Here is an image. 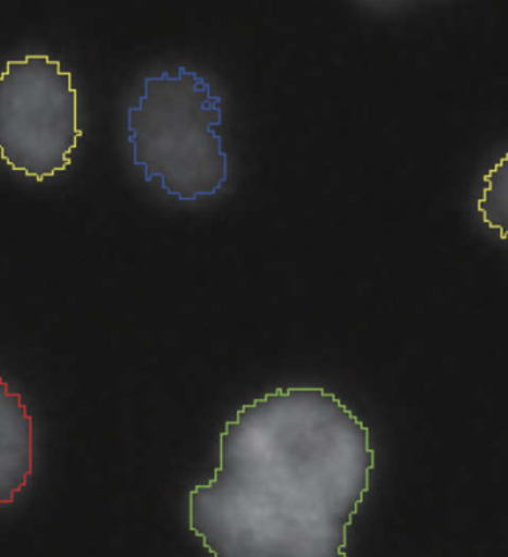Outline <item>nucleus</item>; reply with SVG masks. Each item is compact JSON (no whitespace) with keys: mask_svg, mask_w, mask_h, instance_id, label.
I'll return each mask as SVG.
<instances>
[{"mask_svg":"<svg viewBox=\"0 0 508 557\" xmlns=\"http://www.w3.org/2000/svg\"><path fill=\"white\" fill-rule=\"evenodd\" d=\"M374 468L369 426L336 394L281 387L225 425L189 529L213 557H346Z\"/></svg>","mask_w":508,"mask_h":557,"instance_id":"obj_1","label":"nucleus"},{"mask_svg":"<svg viewBox=\"0 0 508 557\" xmlns=\"http://www.w3.org/2000/svg\"><path fill=\"white\" fill-rule=\"evenodd\" d=\"M221 102L211 84L185 66L145 78L127 111L133 164L144 169L145 183L160 177L161 188L181 201L215 196L227 184L228 154L216 133Z\"/></svg>","mask_w":508,"mask_h":557,"instance_id":"obj_2","label":"nucleus"},{"mask_svg":"<svg viewBox=\"0 0 508 557\" xmlns=\"http://www.w3.org/2000/svg\"><path fill=\"white\" fill-rule=\"evenodd\" d=\"M83 135L71 72L44 54L8 60L0 81V148L12 171L38 183L66 171Z\"/></svg>","mask_w":508,"mask_h":557,"instance_id":"obj_3","label":"nucleus"},{"mask_svg":"<svg viewBox=\"0 0 508 557\" xmlns=\"http://www.w3.org/2000/svg\"><path fill=\"white\" fill-rule=\"evenodd\" d=\"M32 450V416L22 395L11 393L2 381V504H10L26 487L34 470Z\"/></svg>","mask_w":508,"mask_h":557,"instance_id":"obj_4","label":"nucleus"},{"mask_svg":"<svg viewBox=\"0 0 508 557\" xmlns=\"http://www.w3.org/2000/svg\"><path fill=\"white\" fill-rule=\"evenodd\" d=\"M486 188L478 209L490 228L498 230L499 237H508V152L483 176Z\"/></svg>","mask_w":508,"mask_h":557,"instance_id":"obj_5","label":"nucleus"}]
</instances>
